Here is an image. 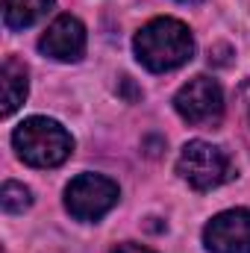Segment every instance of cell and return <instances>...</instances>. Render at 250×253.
Instances as JSON below:
<instances>
[{
	"instance_id": "4",
	"label": "cell",
	"mask_w": 250,
	"mask_h": 253,
	"mask_svg": "<svg viewBox=\"0 0 250 253\" xmlns=\"http://www.w3.org/2000/svg\"><path fill=\"white\" fill-rule=\"evenodd\" d=\"M121 197L115 180L103 174H80L65 186V209L77 221H100Z\"/></svg>"
},
{
	"instance_id": "6",
	"label": "cell",
	"mask_w": 250,
	"mask_h": 253,
	"mask_svg": "<svg viewBox=\"0 0 250 253\" xmlns=\"http://www.w3.org/2000/svg\"><path fill=\"white\" fill-rule=\"evenodd\" d=\"M203 245L209 253H250V209L218 212L203 227Z\"/></svg>"
},
{
	"instance_id": "11",
	"label": "cell",
	"mask_w": 250,
	"mask_h": 253,
	"mask_svg": "<svg viewBox=\"0 0 250 253\" xmlns=\"http://www.w3.org/2000/svg\"><path fill=\"white\" fill-rule=\"evenodd\" d=\"M239 121H242V135L250 150V77L239 85Z\"/></svg>"
},
{
	"instance_id": "13",
	"label": "cell",
	"mask_w": 250,
	"mask_h": 253,
	"mask_svg": "<svg viewBox=\"0 0 250 253\" xmlns=\"http://www.w3.org/2000/svg\"><path fill=\"white\" fill-rule=\"evenodd\" d=\"M180 3H200V0H180Z\"/></svg>"
},
{
	"instance_id": "3",
	"label": "cell",
	"mask_w": 250,
	"mask_h": 253,
	"mask_svg": "<svg viewBox=\"0 0 250 253\" xmlns=\"http://www.w3.org/2000/svg\"><path fill=\"white\" fill-rule=\"evenodd\" d=\"M177 174L194 191H212L236 177V162L224 147L194 138V141L183 144V150L177 156Z\"/></svg>"
},
{
	"instance_id": "9",
	"label": "cell",
	"mask_w": 250,
	"mask_h": 253,
	"mask_svg": "<svg viewBox=\"0 0 250 253\" xmlns=\"http://www.w3.org/2000/svg\"><path fill=\"white\" fill-rule=\"evenodd\" d=\"M53 0H3V24L6 30H27L50 12Z\"/></svg>"
},
{
	"instance_id": "8",
	"label": "cell",
	"mask_w": 250,
	"mask_h": 253,
	"mask_svg": "<svg viewBox=\"0 0 250 253\" xmlns=\"http://www.w3.org/2000/svg\"><path fill=\"white\" fill-rule=\"evenodd\" d=\"M0 80H3V106H0V115L9 118L24 100H27V91H30V71L27 65L15 56H6L3 59V71H0Z\"/></svg>"
},
{
	"instance_id": "7",
	"label": "cell",
	"mask_w": 250,
	"mask_h": 253,
	"mask_svg": "<svg viewBox=\"0 0 250 253\" xmlns=\"http://www.w3.org/2000/svg\"><path fill=\"white\" fill-rule=\"evenodd\" d=\"M39 50L56 62H80L85 53V27L74 15H59L44 36L39 39Z\"/></svg>"
},
{
	"instance_id": "12",
	"label": "cell",
	"mask_w": 250,
	"mask_h": 253,
	"mask_svg": "<svg viewBox=\"0 0 250 253\" xmlns=\"http://www.w3.org/2000/svg\"><path fill=\"white\" fill-rule=\"evenodd\" d=\"M109 253H156V251H150V248H144L138 242H121V245H115Z\"/></svg>"
},
{
	"instance_id": "1",
	"label": "cell",
	"mask_w": 250,
	"mask_h": 253,
	"mask_svg": "<svg viewBox=\"0 0 250 253\" xmlns=\"http://www.w3.org/2000/svg\"><path fill=\"white\" fill-rule=\"evenodd\" d=\"M135 59L153 74L177 71L194 56V36L177 18H153L132 39Z\"/></svg>"
},
{
	"instance_id": "5",
	"label": "cell",
	"mask_w": 250,
	"mask_h": 253,
	"mask_svg": "<svg viewBox=\"0 0 250 253\" xmlns=\"http://www.w3.org/2000/svg\"><path fill=\"white\" fill-rule=\"evenodd\" d=\"M174 109L191 126H218L224 118V88L218 80L200 74L180 85L174 94Z\"/></svg>"
},
{
	"instance_id": "10",
	"label": "cell",
	"mask_w": 250,
	"mask_h": 253,
	"mask_svg": "<svg viewBox=\"0 0 250 253\" xmlns=\"http://www.w3.org/2000/svg\"><path fill=\"white\" fill-rule=\"evenodd\" d=\"M0 203H3V209L9 215H18V212H24V209L33 206V191L27 189V186H21V183H15V180H9V183H3Z\"/></svg>"
},
{
	"instance_id": "2",
	"label": "cell",
	"mask_w": 250,
	"mask_h": 253,
	"mask_svg": "<svg viewBox=\"0 0 250 253\" xmlns=\"http://www.w3.org/2000/svg\"><path fill=\"white\" fill-rule=\"evenodd\" d=\"M12 147L18 150L21 162H27L33 168H59L74 153V138L59 121L33 115L24 124L15 126Z\"/></svg>"
}]
</instances>
